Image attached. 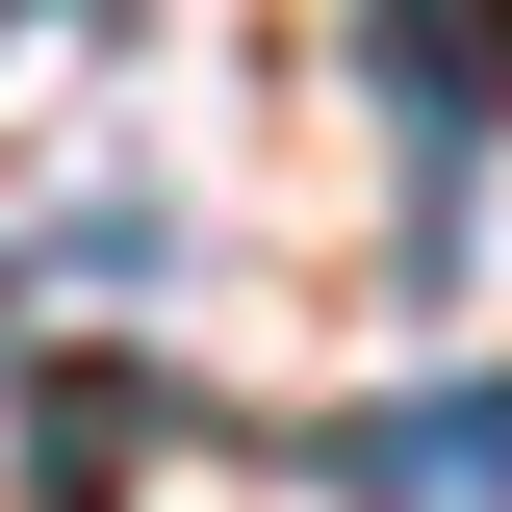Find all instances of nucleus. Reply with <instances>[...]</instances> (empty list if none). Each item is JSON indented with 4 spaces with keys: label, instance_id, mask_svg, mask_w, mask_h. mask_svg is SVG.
<instances>
[{
    "label": "nucleus",
    "instance_id": "nucleus-4",
    "mask_svg": "<svg viewBox=\"0 0 512 512\" xmlns=\"http://www.w3.org/2000/svg\"><path fill=\"white\" fill-rule=\"evenodd\" d=\"M0 26H26V0H0Z\"/></svg>",
    "mask_w": 512,
    "mask_h": 512
},
{
    "label": "nucleus",
    "instance_id": "nucleus-3",
    "mask_svg": "<svg viewBox=\"0 0 512 512\" xmlns=\"http://www.w3.org/2000/svg\"><path fill=\"white\" fill-rule=\"evenodd\" d=\"M128 436H154V384H52V410H26V487L103 512V487H128Z\"/></svg>",
    "mask_w": 512,
    "mask_h": 512
},
{
    "label": "nucleus",
    "instance_id": "nucleus-2",
    "mask_svg": "<svg viewBox=\"0 0 512 512\" xmlns=\"http://www.w3.org/2000/svg\"><path fill=\"white\" fill-rule=\"evenodd\" d=\"M333 512H512V359L359 410V436H333Z\"/></svg>",
    "mask_w": 512,
    "mask_h": 512
},
{
    "label": "nucleus",
    "instance_id": "nucleus-1",
    "mask_svg": "<svg viewBox=\"0 0 512 512\" xmlns=\"http://www.w3.org/2000/svg\"><path fill=\"white\" fill-rule=\"evenodd\" d=\"M359 77H384V128H410V180H461L512 128V0H359Z\"/></svg>",
    "mask_w": 512,
    "mask_h": 512
}]
</instances>
